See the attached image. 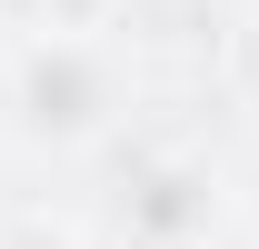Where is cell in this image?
Wrapping results in <instances>:
<instances>
[{"instance_id":"obj_1","label":"cell","mask_w":259,"mask_h":249,"mask_svg":"<svg viewBox=\"0 0 259 249\" xmlns=\"http://www.w3.org/2000/svg\"><path fill=\"white\" fill-rule=\"evenodd\" d=\"M10 110H20V130L30 140H90L100 120H110V70H100L90 40H40L30 60H20V80H10Z\"/></svg>"},{"instance_id":"obj_2","label":"cell","mask_w":259,"mask_h":249,"mask_svg":"<svg viewBox=\"0 0 259 249\" xmlns=\"http://www.w3.org/2000/svg\"><path fill=\"white\" fill-rule=\"evenodd\" d=\"M199 219H209V189H199L190 170H160L150 199H140V229H150V239H190Z\"/></svg>"}]
</instances>
